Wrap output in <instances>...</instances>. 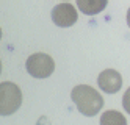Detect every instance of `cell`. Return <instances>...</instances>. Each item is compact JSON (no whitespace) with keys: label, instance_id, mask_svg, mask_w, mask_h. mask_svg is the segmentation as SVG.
Here are the masks:
<instances>
[{"label":"cell","instance_id":"obj_1","mask_svg":"<svg viewBox=\"0 0 130 125\" xmlns=\"http://www.w3.org/2000/svg\"><path fill=\"white\" fill-rule=\"evenodd\" d=\"M71 99L72 102L75 103L77 110L85 114V116L91 117V116H96V114L102 110L104 106V99L102 95L88 84H78L72 89L71 92Z\"/></svg>","mask_w":130,"mask_h":125},{"label":"cell","instance_id":"obj_2","mask_svg":"<svg viewBox=\"0 0 130 125\" xmlns=\"http://www.w3.org/2000/svg\"><path fill=\"white\" fill-rule=\"evenodd\" d=\"M22 105V91L11 81L0 83V116L14 114Z\"/></svg>","mask_w":130,"mask_h":125},{"label":"cell","instance_id":"obj_3","mask_svg":"<svg viewBox=\"0 0 130 125\" xmlns=\"http://www.w3.org/2000/svg\"><path fill=\"white\" fill-rule=\"evenodd\" d=\"M25 67L27 72L35 78H47L55 70V61L47 53H35L28 56Z\"/></svg>","mask_w":130,"mask_h":125},{"label":"cell","instance_id":"obj_4","mask_svg":"<svg viewBox=\"0 0 130 125\" xmlns=\"http://www.w3.org/2000/svg\"><path fill=\"white\" fill-rule=\"evenodd\" d=\"M77 9L74 8L72 3H60L52 9V21L55 25H58L61 28L72 27L77 22Z\"/></svg>","mask_w":130,"mask_h":125},{"label":"cell","instance_id":"obj_5","mask_svg":"<svg viewBox=\"0 0 130 125\" xmlns=\"http://www.w3.org/2000/svg\"><path fill=\"white\" fill-rule=\"evenodd\" d=\"M97 86L107 94H115L122 88V77L115 69H105L97 77Z\"/></svg>","mask_w":130,"mask_h":125},{"label":"cell","instance_id":"obj_6","mask_svg":"<svg viewBox=\"0 0 130 125\" xmlns=\"http://www.w3.org/2000/svg\"><path fill=\"white\" fill-rule=\"evenodd\" d=\"M77 6L80 8V11L83 14L94 16V14H99L100 11L105 9L107 0H78Z\"/></svg>","mask_w":130,"mask_h":125},{"label":"cell","instance_id":"obj_7","mask_svg":"<svg viewBox=\"0 0 130 125\" xmlns=\"http://www.w3.org/2000/svg\"><path fill=\"white\" fill-rule=\"evenodd\" d=\"M100 125H127V119L122 116V113L108 110L100 116Z\"/></svg>","mask_w":130,"mask_h":125},{"label":"cell","instance_id":"obj_8","mask_svg":"<svg viewBox=\"0 0 130 125\" xmlns=\"http://www.w3.org/2000/svg\"><path fill=\"white\" fill-rule=\"evenodd\" d=\"M0 74H2V61H0Z\"/></svg>","mask_w":130,"mask_h":125},{"label":"cell","instance_id":"obj_9","mask_svg":"<svg viewBox=\"0 0 130 125\" xmlns=\"http://www.w3.org/2000/svg\"><path fill=\"white\" fill-rule=\"evenodd\" d=\"M0 39H2V28H0Z\"/></svg>","mask_w":130,"mask_h":125}]
</instances>
